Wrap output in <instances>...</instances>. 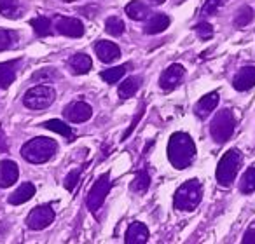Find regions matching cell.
I'll return each mask as SVG.
<instances>
[{
    "label": "cell",
    "mask_w": 255,
    "mask_h": 244,
    "mask_svg": "<svg viewBox=\"0 0 255 244\" xmlns=\"http://www.w3.org/2000/svg\"><path fill=\"white\" fill-rule=\"evenodd\" d=\"M168 161L177 169H185L196 157V145L187 133H173L168 142Z\"/></svg>",
    "instance_id": "obj_1"
},
{
    "label": "cell",
    "mask_w": 255,
    "mask_h": 244,
    "mask_svg": "<svg viewBox=\"0 0 255 244\" xmlns=\"http://www.w3.org/2000/svg\"><path fill=\"white\" fill-rule=\"evenodd\" d=\"M58 152V143L53 138H46V136H39V138H32L21 147V157L26 163L32 164H44L51 161Z\"/></svg>",
    "instance_id": "obj_2"
},
{
    "label": "cell",
    "mask_w": 255,
    "mask_h": 244,
    "mask_svg": "<svg viewBox=\"0 0 255 244\" xmlns=\"http://www.w3.org/2000/svg\"><path fill=\"white\" fill-rule=\"evenodd\" d=\"M203 197V187L199 180H189L177 188L173 195V206L178 211H194Z\"/></svg>",
    "instance_id": "obj_3"
},
{
    "label": "cell",
    "mask_w": 255,
    "mask_h": 244,
    "mask_svg": "<svg viewBox=\"0 0 255 244\" xmlns=\"http://www.w3.org/2000/svg\"><path fill=\"white\" fill-rule=\"evenodd\" d=\"M241 166V154L236 149L227 150L222 156V159L219 161V166H217V181H219L220 187H229L231 183L236 178L238 171Z\"/></svg>",
    "instance_id": "obj_4"
},
{
    "label": "cell",
    "mask_w": 255,
    "mask_h": 244,
    "mask_svg": "<svg viewBox=\"0 0 255 244\" xmlns=\"http://www.w3.org/2000/svg\"><path fill=\"white\" fill-rule=\"evenodd\" d=\"M234 128H236V120L231 110H220L215 113V117L212 119V124H210V135L215 140L217 143H226L227 140L233 136Z\"/></svg>",
    "instance_id": "obj_5"
},
{
    "label": "cell",
    "mask_w": 255,
    "mask_h": 244,
    "mask_svg": "<svg viewBox=\"0 0 255 244\" xmlns=\"http://www.w3.org/2000/svg\"><path fill=\"white\" fill-rule=\"evenodd\" d=\"M56 99V91L51 85H33L23 96V105L30 110H44Z\"/></svg>",
    "instance_id": "obj_6"
},
{
    "label": "cell",
    "mask_w": 255,
    "mask_h": 244,
    "mask_svg": "<svg viewBox=\"0 0 255 244\" xmlns=\"http://www.w3.org/2000/svg\"><path fill=\"white\" fill-rule=\"evenodd\" d=\"M110 188H112L110 173H103L102 176L95 181V185H93L91 190H89V194H88V199H86V204H88V208L91 209L93 213L98 211V209L103 206Z\"/></svg>",
    "instance_id": "obj_7"
},
{
    "label": "cell",
    "mask_w": 255,
    "mask_h": 244,
    "mask_svg": "<svg viewBox=\"0 0 255 244\" xmlns=\"http://www.w3.org/2000/svg\"><path fill=\"white\" fill-rule=\"evenodd\" d=\"M54 209L49 204L35 206L26 216V227L30 230H44L54 222Z\"/></svg>",
    "instance_id": "obj_8"
},
{
    "label": "cell",
    "mask_w": 255,
    "mask_h": 244,
    "mask_svg": "<svg viewBox=\"0 0 255 244\" xmlns=\"http://www.w3.org/2000/svg\"><path fill=\"white\" fill-rule=\"evenodd\" d=\"M184 75H185V70H184L182 65H178V63L170 65V67L161 74L159 87L163 89V91H171V89L177 87V85L180 84V81L184 79Z\"/></svg>",
    "instance_id": "obj_9"
},
{
    "label": "cell",
    "mask_w": 255,
    "mask_h": 244,
    "mask_svg": "<svg viewBox=\"0 0 255 244\" xmlns=\"http://www.w3.org/2000/svg\"><path fill=\"white\" fill-rule=\"evenodd\" d=\"M63 113L70 122H74V124H82V122L91 119L93 108H91V105H88L86 101H74L65 108Z\"/></svg>",
    "instance_id": "obj_10"
},
{
    "label": "cell",
    "mask_w": 255,
    "mask_h": 244,
    "mask_svg": "<svg viewBox=\"0 0 255 244\" xmlns=\"http://www.w3.org/2000/svg\"><path fill=\"white\" fill-rule=\"evenodd\" d=\"M56 32L65 37H72V39H79L84 35V25L81 19L77 18H58L56 19Z\"/></svg>",
    "instance_id": "obj_11"
},
{
    "label": "cell",
    "mask_w": 255,
    "mask_h": 244,
    "mask_svg": "<svg viewBox=\"0 0 255 244\" xmlns=\"http://www.w3.org/2000/svg\"><path fill=\"white\" fill-rule=\"evenodd\" d=\"M95 53L102 63H114L121 56L119 46L114 42H109V40H98L95 44Z\"/></svg>",
    "instance_id": "obj_12"
},
{
    "label": "cell",
    "mask_w": 255,
    "mask_h": 244,
    "mask_svg": "<svg viewBox=\"0 0 255 244\" xmlns=\"http://www.w3.org/2000/svg\"><path fill=\"white\" fill-rule=\"evenodd\" d=\"M19 169L14 161H0V188H9L18 181Z\"/></svg>",
    "instance_id": "obj_13"
},
{
    "label": "cell",
    "mask_w": 255,
    "mask_h": 244,
    "mask_svg": "<svg viewBox=\"0 0 255 244\" xmlns=\"http://www.w3.org/2000/svg\"><path fill=\"white\" fill-rule=\"evenodd\" d=\"M124 241L128 244H145L149 241V229H147V225L142 222H133L131 225L128 227Z\"/></svg>",
    "instance_id": "obj_14"
},
{
    "label": "cell",
    "mask_w": 255,
    "mask_h": 244,
    "mask_svg": "<svg viewBox=\"0 0 255 244\" xmlns=\"http://www.w3.org/2000/svg\"><path fill=\"white\" fill-rule=\"evenodd\" d=\"M236 91H248L255 85V67H243L233 79Z\"/></svg>",
    "instance_id": "obj_15"
},
{
    "label": "cell",
    "mask_w": 255,
    "mask_h": 244,
    "mask_svg": "<svg viewBox=\"0 0 255 244\" xmlns=\"http://www.w3.org/2000/svg\"><path fill=\"white\" fill-rule=\"evenodd\" d=\"M33 195H35V185L30 183V181H25V183H21L11 195H9L7 201H9V204H12V206H21V204H25V202H28Z\"/></svg>",
    "instance_id": "obj_16"
},
{
    "label": "cell",
    "mask_w": 255,
    "mask_h": 244,
    "mask_svg": "<svg viewBox=\"0 0 255 244\" xmlns=\"http://www.w3.org/2000/svg\"><path fill=\"white\" fill-rule=\"evenodd\" d=\"M219 99H220L219 92H210V94L203 96V98L199 99V101L196 103V106H194L196 115H198L199 119H206V117H208L210 113L217 108V105H219Z\"/></svg>",
    "instance_id": "obj_17"
},
{
    "label": "cell",
    "mask_w": 255,
    "mask_h": 244,
    "mask_svg": "<svg viewBox=\"0 0 255 244\" xmlns=\"http://www.w3.org/2000/svg\"><path fill=\"white\" fill-rule=\"evenodd\" d=\"M19 63H21V60H11L0 63V89H7L14 82Z\"/></svg>",
    "instance_id": "obj_18"
},
{
    "label": "cell",
    "mask_w": 255,
    "mask_h": 244,
    "mask_svg": "<svg viewBox=\"0 0 255 244\" xmlns=\"http://www.w3.org/2000/svg\"><path fill=\"white\" fill-rule=\"evenodd\" d=\"M68 67H70L72 74L84 75V74H88V72L91 70L93 61H91V58H89L88 54L77 53V54H74L70 60H68Z\"/></svg>",
    "instance_id": "obj_19"
},
{
    "label": "cell",
    "mask_w": 255,
    "mask_h": 244,
    "mask_svg": "<svg viewBox=\"0 0 255 244\" xmlns=\"http://www.w3.org/2000/svg\"><path fill=\"white\" fill-rule=\"evenodd\" d=\"M124 11H126L128 18H131L133 21H143V19H147L150 16V7L147 4H143V2H140V0L129 2Z\"/></svg>",
    "instance_id": "obj_20"
},
{
    "label": "cell",
    "mask_w": 255,
    "mask_h": 244,
    "mask_svg": "<svg viewBox=\"0 0 255 244\" xmlns=\"http://www.w3.org/2000/svg\"><path fill=\"white\" fill-rule=\"evenodd\" d=\"M170 18H168L166 14H154L152 18L149 19V21L145 23V28H143V32L147 33V35H157V33L164 32V30L170 26Z\"/></svg>",
    "instance_id": "obj_21"
},
{
    "label": "cell",
    "mask_w": 255,
    "mask_h": 244,
    "mask_svg": "<svg viewBox=\"0 0 255 244\" xmlns=\"http://www.w3.org/2000/svg\"><path fill=\"white\" fill-rule=\"evenodd\" d=\"M140 85H142V77H136V75L135 77H128L126 81L119 85L121 99H128V98H131V96H135L136 91L140 89Z\"/></svg>",
    "instance_id": "obj_22"
},
{
    "label": "cell",
    "mask_w": 255,
    "mask_h": 244,
    "mask_svg": "<svg viewBox=\"0 0 255 244\" xmlns=\"http://www.w3.org/2000/svg\"><path fill=\"white\" fill-rule=\"evenodd\" d=\"M30 26L33 28V33H35L37 37H47L53 32V23H51V19L46 18V16L33 18L32 21H30Z\"/></svg>",
    "instance_id": "obj_23"
},
{
    "label": "cell",
    "mask_w": 255,
    "mask_h": 244,
    "mask_svg": "<svg viewBox=\"0 0 255 244\" xmlns=\"http://www.w3.org/2000/svg\"><path fill=\"white\" fill-rule=\"evenodd\" d=\"M128 68H129V65H121V67L109 68V70H103L102 74H100V77H102L107 84H116V82H119L121 79L124 77Z\"/></svg>",
    "instance_id": "obj_24"
},
{
    "label": "cell",
    "mask_w": 255,
    "mask_h": 244,
    "mask_svg": "<svg viewBox=\"0 0 255 244\" xmlns=\"http://www.w3.org/2000/svg\"><path fill=\"white\" fill-rule=\"evenodd\" d=\"M42 128L49 129V131L58 133V135L65 136L67 140H72V136H74V133H72L70 126H67L63 122V120H58V119H53V120H47V122H44Z\"/></svg>",
    "instance_id": "obj_25"
},
{
    "label": "cell",
    "mask_w": 255,
    "mask_h": 244,
    "mask_svg": "<svg viewBox=\"0 0 255 244\" xmlns=\"http://www.w3.org/2000/svg\"><path fill=\"white\" fill-rule=\"evenodd\" d=\"M240 190L243 192V194H252V192H255V164L248 167L243 176H241Z\"/></svg>",
    "instance_id": "obj_26"
},
{
    "label": "cell",
    "mask_w": 255,
    "mask_h": 244,
    "mask_svg": "<svg viewBox=\"0 0 255 244\" xmlns=\"http://www.w3.org/2000/svg\"><path fill=\"white\" fill-rule=\"evenodd\" d=\"M124 30H126V26H124V21L121 18H117V16H110V18H107L105 32L109 33V35L121 37L124 33Z\"/></svg>",
    "instance_id": "obj_27"
},
{
    "label": "cell",
    "mask_w": 255,
    "mask_h": 244,
    "mask_svg": "<svg viewBox=\"0 0 255 244\" xmlns=\"http://www.w3.org/2000/svg\"><path fill=\"white\" fill-rule=\"evenodd\" d=\"M149 185H150L149 173H147L145 169H140L138 173H136V176H135V180H133V183H131V190L136 192V194H143V192H147Z\"/></svg>",
    "instance_id": "obj_28"
},
{
    "label": "cell",
    "mask_w": 255,
    "mask_h": 244,
    "mask_svg": "<svg viewBox=\"0 0 255 244\" xmlns=\"http://www.w3.org/2000/svg\"><path fill=\"white\" fill-rule=\"evenodd\" d=\"M252 19H254V9H252L250 5H243V7L236 12V16H234V26H236V28H243V26L250 25Z\"/></svg>",
    "instance_id": "obj_29"
},
{
    "label": "cell",
    "mask_w": 255,
    "mask_h": 244,
    "mask_svg": "<svg viewBox=\"0 0 255 244\" xmlns=\"http://www.w3.org/2000/svg\"><path fill=\"white\" fill-rule=\"evenodd\" d=\"M0 12L5 18H18L21 7H19L18 0H0Z\"/></svg>",
    "instance_id": "obj_30"
},
{
    "label": "cell",
    "mask_w": 255,
    "mask_h": 244,
    "mask_svg": "<svg viewBox=\"0 0 255 244\" xmlns=\"http://www.w3.org/2000/svg\"><path fill=\"white\" fill-rule=\"evenodd\" d=\"M19 37L14 30H0V53L14 47Z\"/></svg>",
    "instance_id": "obj_31"
},
{
    "label": "cell",
    "mask_w": 255,
    "mask_h": 244,
    "mask_svg": "<svg viewBox=\"0 0 255 244\" xmlns=\"http://www.w3.org/2000/svg\"><path fill=\"white\" fill-rule=\"evenodd\" d=\"M58 77H60V75H58V72L54 70V68H42V70L35 72V74L32 75V81L49 84V82H53V79H58Z\"/></svg>",
    "instance_id": "obj_32"
},
{
    "label": "cell",
    "mask_w": 255,
    "mask_h": 244,
    "mask_svg": "<svg viewBox=\"0 0 255 244\" xmlns=\"http://www.w3.org/2000/svg\"><path fill=\"white\" fill-rule=\"evenodd\" d=\"M196 33H198V37L201 40H210L213 37V26L210 25L208 21H201L198 23V25L194 26Z\"/></svg>",
    "instance_id": "obj_33"
},
{
    "label": "cell",
    "mask_w": 255,
    "mask_h": 244,
    "mask_svg": "<svg viewBox=\"0 0 255 244\" xmlns=\"http://www.w3.org/2000/svg\"><path fill=\"white\" fill-rule=\"evenodd\" d=\"M81 173H82V167H75V169H72L70 173L67 174V178H65V188H67L68 192H72L75 188L79 178H81Z\"/></svg>",
    "instance_id": "obj_34"
},
{
    "label": "cell",
    "mask_w": 255,
    "mask_h": 244,
    "mask_svg": "<svg viewBox=\"0 0 255 244\" xmlns=\"http://www.w3.org/2000/svg\"><path fill=\"white\" fill-rule=\"evenodd\" d=\"M224 2H226V0H206L205 7H203V14H206V16L217 14V11L222 7Z\"/></svg>",
    "instance_id": "obj_35"
},
{
    "label": "cell",
    "mask_w": 255,
    "mask_h": 244,
    "mask_svg": "<svg viewBox=\"0 0 255 244\" xmlns=\"http://www.w3.org/2000/svg\"><path fill=\"white\" fill-rule=\"evenodd\" d=\"M142 115H143V108H142V110H140V112H138V113H136V115H135V119H133L131 126H129V128H128V129H126V133H124V135H123V140H126V138H128V136H129V135H131V133H133V131H135L136 124H138V120H140V119H142Z\"/></svg>",
    "instance_id": "obj_36"
},
{
    "label": "cell",
    "mask_w": 255,
    "mask_h": 244,
    "mask_svg": "<svg viewBox=\"0 0 255 244\" xmlns=\"http://www.w3.org/2000/svg\"><path fill=\"white\" fill-rule=\"evenodd\" d=\"M241 243H243V244L255 243V229H248L247 232H245V236H243V239H241Z\"/></svg>",
    "instance_id": "obj_37"
},
{
    "label": "cell",
    "mask_w": 255,
    "mask_h": 244,
    "mask_svg": "<svg viewBox=\"0 0 255 244\" xmlns=\"http://www.w3.org/2000/svg\"><path fill=\"white\" fill-rule=\"evenodd\" d=\"M7 150V140H5V135H4V129L0 128V152L4 154Z\"/></svg>",
    "instance_id": "obj_38"
},
{
    "label": "cell",
    "mask_w": 255,
    "mask_h": 244,
    "mask_svg": "<svg viewBox=\"0 0 255 244\" xmlns=\"http://www.w3.org/2000/svg\"><path fill=\"white\" fill-rule=\"evenodd\" d=\"M154 2H156V4H163L164 0H154Z\"/></svg>",
    "instance_id": "obj_39"
}]
</instances>
